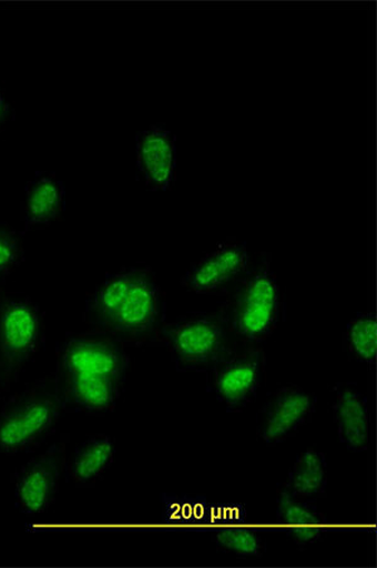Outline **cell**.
I'll return each instance as SVG.
<instances>
[{"label": "cell", "mask_w": 377, "mask_h": 568, "mask_svg": "<svg viewBox=\"0 0 377 568\" xmlns=\"http://www.w3.org/2000/svg\"><path fill=\"white\" fill-rule=\"evenodd\" d=\"M86 317L94 334L119 344H159L165 325V300L149 267L110 274L88 301Z\"/></svg>", "instance_id": "cell-1"}, {"label": "cell", "mask_w": 377, "mask_h": 568, "mask_svg": "<svg viewBox=\"0 0 377 568\" xmlns=\"http://www.w3.org/2000/svg\"><path fill=\"white\" fill-rule=\"evenodd\" d=\"M129 357L115 339L100 334L64 341L57 365V387L65 405L89 414H105L118 404Z\"/></svg>", "instance_id": "cell-2"}, {"label": "cell", "mask_w": 377, "mask_h": 568, "mask_svg": "<svg viewBox=\"0 0 377 568\" xmlns=\"http://www.w3.org/2000/svg\"><path fill=\"white\" fill-rule=\"evenodd\" d=\"M271 264L269 253H261L256 266L241 278L221 314L230 333L247 344L267 339L279 324L283 297Z\"/></svg>", "instance_id": "cell-3"}, {"label": "cell", "mask_w": 377, "mask_h": 568, "mask_svg": "<svg viewBox=\"0 0 377 568\" xmlns=\"http://www.w3.org/2000/svg\"><path fill=\"white\" fill-rule=\"evenodd\" d=\"M65 403L55 382H40L11 397L0 409V454L40 448L59 424Z\"/></svg>", "instance_id": "cell-4"}, {"label": "cell", "mask_w": 377, "mask_h": 568, "mask_svg": "<svg viewBox=\"0 0 377 568\" xmlns=\"http://www.w3.org/2000/svg\"><path fill=\"white\" fill-rule=\"evenodd\" d=\"M221 315L193 314L165 324L159 344L167 347L184 372H212L234 352Z\"/></svg>", "instance_id": "cell-5"}, {"label": "cell", "mask_w": 377, "mask_h": 568, "mask_svg": "<svg viewBox=\"0 0 377 568\" xmlns=\"http://www.w3.org/2000/svg\"><path fill=\"white\" fill-rule=\"evenodd\" d=\"M42 339L43 317L31 300L0 301V386L18 381L40 349Z\"/></svg>", "instance_id": "cell-6"}, {"label": "cell", "mask_w": 377, "mask_h": 568, "mask_svg": "<svg viewBox=\"0 0 377 568\" xmlns=\"http://www.w3.org/2000/svg\"><path fill=\"white\" fill-rule=\"evenodd\" d=\"M68 443L55 442L18 471L14 499L19 513L40 517L49 513L68 470Z\"/></svg>", "instance_id": "cell-7"}, {"label": "cell", "mask_w": 377, "mask_h": 568, "mask_svg": "<svg viewBox=\"0 0 377 568\" xmlns=\"http://www.w3.org/2000/svg\"><path fill=\"white\" fill-rule=\"evenodd\" d=\"M266 355L259 347L234 352L210 372L212 392L230 412H241L256 399L261 389Z\"/></svg>", "instance_id": "cell-8"}, {"label": "cell", "mask_w": 377, "mask_h": 568, "mask_svg": "<svg viewBox=\"0 0 377 568\" xmlns=\"http://www.w3.org/2000/svg\"><path fill=\"white\" fill-rule=\"evenodd\" d=\"M251 267L247 243L228 241L193 263L181 283L185 290L197 295H220L228 291Z\"/></svg>", "instance_id": "cell-9"}, {"label": "cell", "mask_w": 377, "mask_h": 568, "mask_svg": "<svg viewBox=\"0 0 377 568\" xmlns=\"http://www.w3.org/2000/svg\"><path fill=\"white\" fill-rule=\"evenodd\" d=\"M316 396L297 385L282 386L263 406L258 438L273 447L287 440L316 410Z\"/></svg>", "instance_id": "cell-10"}, {"label": "cell", "mask_w": 377, "mask_h": 568, "mask_svg": "<svg viewBox=\"0 0 377 568\" xmlns=\"http://www.w3.org/2000/svg\"><path fill=\"white\" fill-rule=\"evenodd\" d=\"M136 163L145 184L153 192H167L176 170V139L164 124L140 131L136 138Z\"/></svg>", "instance_id": "cell-11"}, {"label": "cell", "mask_w": 377, "mask_h": 568, "mask_svg": "<svg viewBox=\"0 0 377 568\" xmlns=\"http://www.w3.org/2000/svg\"><path fill=\"white\" fill-rule=\"evenodd\" d=\"M334 394L333 412L339 440L354 453L367 450L370 420L366 397L351 384H336Z\"/></svg>", "instance_id": "cell-12"}, {"label": "cell", "mask_w": 377, "mask_h": 568, "mask_svg": "<svg viewBox=\"0 0 377 568\" xmlns=\"http://www.w3.org/2000/svg\"><path fill=\"white\" fill-rule=\"evenodd\" d=\"M277 524L300 548L313 546L326 536L328 520L313 501L298 500L281 489L277 497Z\"/></svg>", "instance_id": "cell-13"}, {"label": "cell", "mask_w": 377, "mask_h": 568, "mask_svg": "<svg viewBox=\"0 0 377 568\" xmlns=\"http://www.w3.org/2000/svg\"><path fill=\"white\" fill-rule=\"evenodd\" d=\"M115 457V444L108 435H91L75 447L65 476L75 487H91L105 476Z\"/></svg>", "instance_id": "cell-14"}, {"label": "cell", "mask_w": 377, "mask_h": 568, "mask_svg": "<svg viewBox=\"0 0 377 568\" xmlns=\"http://www.w3.org/2000/svg\"><path fill=\"white\" fill-rule=\"evenodd\" d=\"M291 497L304 501H314L326 495L327 462L325 454L308 449L300 454L288 473L282 488Z\"/></svg>", "instance_id": "cell-15"}, {"label": "cell", "mask_w": 377, "mask_h": 568, "mask_svg": "<svg viewBox=\"0 0 377 568\" xmlns=\"http://www.w3.org/2000/svg\"><path fill=\"white\" fill-rule=\"evenodd\" d=\"M64 189L51 175L38 176L28 185L24 202L27 229H35L52 223L63 210Z\"/></svg>", "instance_id": "cell-16"}, {"label": "cell", "mask_w": 377, "mask_h": 568, "mask_svg": "<svg viewBox=\"0 0 377 568\" xmlns=\"http://www.w3.org/2000/svg\"><path fill=\"white\" fill-rule=\"evenodd\" d=\"M218 527L215 532L216 548L242 560H256L266 552V539L258 528L245 526V520Z\"/></svg>", "instance_id": "cell-17"}, {"label": "cell", "mask_w": 377, "mask_h": 568, "mask_svg": "<svg viewBox=\"0 0 377 568\" xmlns=\"http://www.w3.org/2000/svg\"><path fill=\"white\" fill-rule=\"evenodd\" d=\"M348 352L357 362L374 364L377 353V324L374 314H358L346 328Z\"/></svg>", "instance_id": "cell-18"}, {"label": "cell", "mask_w": 377, "mask_h": 568, "mask_svg": "<svg viewBox=\"0 0 377 568\" xmlns=\"http://www.w3.org/2000/svg\"><path fill=\"white\" fill-rule=\"evenodd\" d=\"M22 257V245L18 236L0 226V282L11 274Z\"/></svg>", "instance_id": "cell-19"}, {"label": "cell", "mask_w": 377, "mask_h": 568, "mask_svg": "<svg viewBox=\"0 0 377 568\" xmlns=\"http://www.w3.org/2000/svg\"><path fill=\"white\" fill-rule=\"evenodd\" d=\"M7 115V103L2 90H0V124L4 121Z\"/></svg>", "instance_id": "cell-20"}]
</instances>
